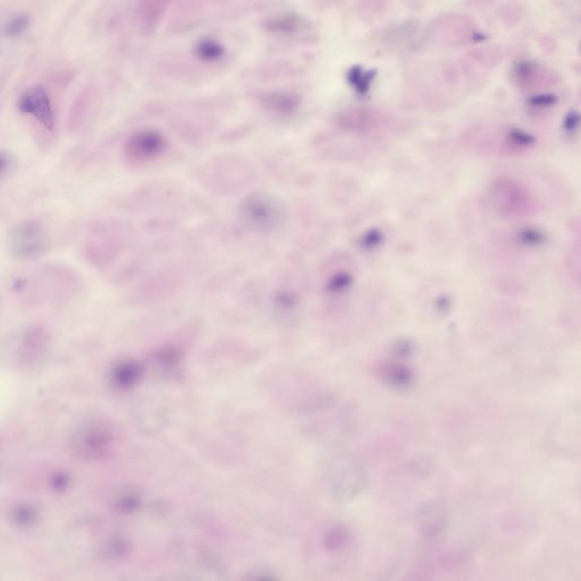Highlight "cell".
Segmentation results:
<instances>
[{"instance_id": "obj_1", "label": "cell", "mask_w": 581, "mask_h": 581, "mask_svg": "<svg viewBox=\"0 0 581 581\" xmlns=\"http://www.w3.org/2000/svg\"><path fill=\"white\" fill-rule=\"evenodd\" d=\"M80 290L81 278L77 271L59 265L41 267L12 284L16 298L33 304L71 300Z\"/></svg>"}, {"instance_id": "obj_2", "label": "cell", "mask_w": 581, "mask_h": 581, "mask_svg": "<svg viewBox=\"0 0 581 581\" xmlns=\"http://www.w3.org/2000/svg\"><path fill=\"white\" fill-rule=\"evenodd\" d=\"M489 204L497 214L504 217H525L536 212L535 198L525 185L512 177H498L490 185Z\"/></svg>"}, {"instance_id": "obj_3", "label": "cell", "mask_w": 581, "mask_h": 581, "mask_svg": "<svg viewBox=\"0 0 581 581\" xmlns=\"http://www.w3.org/2000/svg\"><path fill=\"white\" fill-rule=\"evenodd\" d=\"M125 246V234L117 222H99L90 230L85 243V255L90 265L105 267L117 261Z\"/></svg>"}, {"instance_id": "obj_4", "label": "cell", "mask_w": 581, "mask_h": 581, "mask_svg": "<svg viewBox=\"0 0 581 581\" xmlns=\"http://www.w3.org/2000/svg\"><path fill=\"white\" fill-rule=\"evenodd\" d=\"M238 215L246 229L254 232H270L281 224L284 213L275 198L253 193L241 201Z\"/></svg>"}, {"instance_id": "obj_5", "label": "cell", "mask_w": 581, "mask_h": 581, "mask_svg": "<svg viewBox=\"0 0 581 581\" xmlns=\"http://www.w3.org/2000/svg\"><path fill=\"white\" fill-rule=\"evenodd\" d=\"M51 246L48 230L38 220L19 222L10 230L8 249L18 261H33L47 253Z\"/></svg>"}, {"instance_id": "obj_6", "label": "cell", "mask_w": 581, "mask_h": 581, "mask_svg": "<svg viewBox=\"0 0 581 581\" xmlns=\"http://www.w3.org/2000/svg\"><path fill=\"white\" fill-rule=\"evenodd\" d=\"M170 149V141L162 132L142 129L132 133L123 144V155L134 164H147L164 157Z\"/></svg>"}, {"instance_id": "obj_7", "label": "cell", "mask_w": 581, "mask_h": 581, "mask_svg": "<svg viewBox=\"0 0 581 581\" xmlns=\"http://www.w3.org/2000/svg\"><path fill=\"white\" fill-rule=\"evenodd\" d=\"M535 142L533 135L527 132L504 127L483 132V138L478 140L476 147L489 155L518 156L531 149Z\"/></svg>"}, {"instance_id": "obj_8", "label": "cell", "mask_w": 581, "mask_h": 581, "mask_svg": "<svg viewBox=\"0 0 581 581\" xmlns=\"http://www.w3.org/2000/svg\"><path fill=\"white\" fill-rule=\"evenodd\" d=\"M20 114L27 115L48 132L56 127V114L51 97L43 86H31L20 94L18 101Z\"/></svg>"}, {"instance_id": "obj_9", "label": "cell", "mask_w": 581, "mask_h": 581, "mask_svg": "<svg viewBox=\"0 0 581 581\" xmlns=\"http://www.w3.org/2000/svg\"><path fill=\"white\" fill-rule=\"evenodd\" d=\"M513 74L517 85L527 90L550 88L558 81L555 72L534 61L519 63Z\"/></svg>"}, {"instance_id": "obj_10", "label": "cell", "mask_w": 581, "mask_h": 581, "mask_svg": "<svg viewBox=\"0 0 581 581\" xmlns=\"http://www.w3.org/2000/svg\"><path fill=\"white\" fill-rule=\"evenodd\" d=\"M81 436L82 439L77 443V448L82 456L96 457L104 455L109 450L110 435L102 428H99V426L90 428Z\"/></svg>"}, {"instance_id": "obj_11", "label": "cell", "mask_w": 581, "mask_h": 581, "mask_svg": "<svg viewBox=\"0 0 581 581\" xmlns=\"http://www.w3.org/2000/svg\"><path fill=\"white\" fill-rule=\"evenodd\" d=\"M172 2L173 0H141L139 19L144 30L152 31L158 26Z\"/></svg>"}, {"instance_id": "obj_12", "label": "cell", "mask_w": 581, "mask_h": 581, "mask_svg": "<svg viewBox=\"0 0 581 581\" xmlns=\"http://www.w3.org/2000/svg\"><path fill=\"white\" fill-rule=\"evenodd\" d=\"M225 55V48L217 40L206 38L196 46V56L204 63H215Z\"/></svg>"}, {"instance_id": "obj_13", "label": "cell", "mask_w": 581, "mask_h": 581, "mask_svg": "<svg viewBox=\"0 0 581 581\" xmlns=\"http://www.w3.org/2000/svg\"><path fill=\"white\" fill-rule=\"evenodd\" d=\"M176 287V281L173 276H160L156 278L155 282H149L147 286L142 287L141 295L147 298H162L164 295L172 294Z\"/></svg>"}, {"instance_id": "obj_14", "label": "cell", "mask_w": 581, "mask_h": 581, "mask_svg": "<svg viewBox=\"0 0 581 581\" xmlns=\"http://www.w3.org/2000/svg\"><path fill=\"white\" fill-rule=\"evenodd\" d=\"M263 106L266 109L278 113H288L295 110L298 105V99L291 94L270 93L262 98Z\"/></svg>"}, {"instance_id": "obj_15", "label": "cell", "mask_w": 581, "mask_h": 581, "mask_svg": "<svg viewBox=\"0 0 581 581\" xmlns=\"http://www.w3.org/2000/svg\"><path fill=\"white\" fill-rule=\"evenodd\" d=\"M117 372H115V383L117 385L122 387H129L135 384V382L138 381L140 375H141V367L135 362H125L119 367H117Z\"/></svg>"}, {"instance_id": "obj_16", "label": "cell", "mask_w": 581, "mask_h": 581, "mask_svg": "<svg viewBox=\"0 0 581 581\" xmlns=\"http://www.w3.org/2000/svg\"><path fill=\"white\" fill-rule=\"evenodd\" d=\"M299 28H301V20L295 16H284V18L271 20L267 23L268 30L279 33V35L282 33L290 35V33L298 31Z\"/></svg>"}, {"instance_id": "obj_17", "label": "cell", "mask_w": 581, "mask_h": 581, "mask_svg": "<svg viewBox=\"0 0 581 581\" xmlns=\"http://www.w3.org/2000/svg\"><path fill=\"white\" fill-rule=\"evenodd\" d=\"M374 73L362 71L361 68H353L349 72L350 85L357 90V93L361 94L366 93L369 90L370 84L374 79Z\"/></svg>"}, {"instance_id": "obj_18", "label": "cell", "mask_w": 581, "mask_h": 581, "mask_svg": "<svg viewBox=\"0 0 581 581\" xmlns=\"http://www.w3.org/2000/svg\"><path fill=\"white\" fill-rule=\"evenodd\" d=\"M28 27L27 16H16L13 20H8L5 30L8 36H19L27 31Z\"/></svg>"}, {"instance_id": "obj_19", "label": "cell", "mask_w": 581, "mask_h": 581, "mask_svg": "<svg viewBox=\"0 0 581 581\" xmlns=\"http://www.w3.org/2000/svg\"><path fill=\"white\" fill-rule=\"evenodd\" d=\"M15 162L11 154H8L6 151H2V176L3 179H6L7 175H10L12 171L14 170Z\"/></svg>"}, {"instance_id": "obj_20", "label": "cell", "mask_w": 581, "mask_h": 581, "mask_svg": "<svg viewBox=\"0 0 581 581\" xmlns=\"http://www.w3.org/2000/svg\"><path fill=\"white\" fill-rule=\"evenodd\" d=\"M18 519L20 523H30V521L35 519V512L31 509L24 508L20 509L18 513Z\"/></svg>"}]
</instances>
